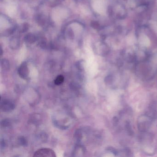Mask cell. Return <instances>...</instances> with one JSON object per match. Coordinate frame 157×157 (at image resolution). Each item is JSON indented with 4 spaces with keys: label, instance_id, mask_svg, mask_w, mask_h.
Segmentation results:
<instances>
[{
    "label": "cell",
    "instance_id": "6da1fadb",
    "mask_svg": "<svg viewBox=\"0 0 157 157\" xmlns=\"http://www.w3.org/2000/svg\"><path fill=\"white\" fill-rule=\"evenodd\" d=\"M152 119L147 115H142L138 120V128L140 132H146L150 127Z\"/></svg>",
    "mask_w": 157,
    "mask_h": 157
},
{
    "label": "cell",
    "instance_id": "8992f818",
    "mask_svg": "<svg viewBox=\"0 0 157 157\" xmlns=\"http://www.w3.org/2000/svg\"><path fill=\"white\" fill-rule=\"evenodd\" d=\"M85 148L80 145H78L73 151V156L75 157H82L84 156Z\"/></svg>",
    "mask_w": 157,
    "mask_h": 157
},
{
    "label": "cell",
    "instance_id": "3957f363",
    "mask_svg": "<svg viewBox=\"0 0 157 157\" xmlns=\"http://www.w3.org/2000/svg\"><path fill=\"white\" fill-rule=\"evenodd\" d=\"M15 105L13 102L9 100H1V108L3 112H10L14 110Z\"/></svg>",
    "mask_w": 157,
    "mask_h": 157
},
{
    "label": "cell",
    "instance_id": "5bb4252c",
    "mask_svg": "<svg viewBox=\"0 0 157 157\" xmlns=\"http://www.w3.org/2000/svg\"><path fill=\"white\" fill-rule=\"evenodd\" d=\"M29 25L27 23L24 24L23 26L21 32L24 33L26 32L29 29Z\"/></svg>",
    "mask_w": 157,
    "mask_h": 157
},
{
    "label": "cell",
    "instance_id": "8fae6325",
    "mask_svg": "<svg viewBox=\"0 0 157 157\" xmlns=\"http://www.w3.org/2000/svg\"><path fill=\"white\" fill-rule=\"evenodd\" d=\"M64 76L61 75H58L56 78L55 80V83L56 85H60L64 82Z\"/></svg>",
    "mask_w": 157,
    "mask_h": 157
},
{
    "label": "cell",
    "instance_id": "ba28073f",
    "mask_svg": "<svg viewBox=\"0 0 157 157\" xmlns=\"http://www.w3.org/2000/svg\"><path fill=\"white\" fill-rule=\"evenodd\" d=\"M24 40L27 43H29V44H33L36 41V38L34 35L29 33L25 36Z\"/></svg>",
    "mask_w": 157,
    "mask_h": 157
},
{
    "label": "cell",
    "instance_id": "4fadbf2b",
    "mask_svg": "<svg viewBox=\"0 0 157 157\" xmlns=\"http://www.w3.org/2000/svg\"><path fill=\"white\" fill-rule=\"evenodd\" d=\"M19 143L20 145L21 146H26L27 145V141L26 139L23 136H21V137L19 138Z\"/></svg>",
    "mask_w": 157,
    "mask_h": 157
},
{
    "label": "cell",
    "instance_id": "277c9868",
    "mask_svg": "<svg viewBox=\"0 0 157 157\" xmlns=\"http://www.w3.org/2000/svg\"><path fill=\"white\" fill-rule=\"evenodd\" d=\"M18 74L22 78L26 79L28 78L29 75V68L26 62L22 63L18 69Z\"/></svg>",
    "mask_w": 157,
    "mask_h": 157
},
{
    "label": "cell",
    "instance_id": "7a4b0ae2",
    "mask_svg": "<svg viewBox=\"0 0 157 157\" xmlns=\"http://www.w3.org/2000/svg\"><path fill=\"white\" fill-rule=\"evenodd\" d=\"M34 157H56L55 151L50 148L40 149L35 152Z\"/></svg>",
    "mask_w": 157,
    "mask_h": 157
},
{
    "label": "cell",
    "instance_id": "30bf717a",
    "mask_svg": "<svg viewBox=\"0 0 157 157\" xmlns=\"http://www.w3.org/2000/svg\"><path fill=\"white\" fill-rule=\"evenodd\" d=\"M140 43L142 45L147 46L149 44L150 41L147 37L146 36L144 35L140 37Z\"/></svg>",
    "mask_w": 157,
    "mask_h": 157
},
{
    "label": "cell",
    "instance_id": "52a82bcc",
    "mask_svg": "<svg viewBox=\"0 0 157 157\" xmlns=\"http://www.w3.org/2000/svg\"><path fill=\"white\" fill-rule=\"evenodd\" d=\"M10 46L12 49H17L20 46V40L17 37H13L10 42Z\"/></svg>",
    "mask_w": 157,
    "mask_h": 157
},
{
    "label": "cell",
    "instance_id": "9c48e42d",
    "mask_svg": "<svg viewBox=\"0 0 157 157\" xmlns=\"http://www.w3.org/2000/svg\"><path fill=\"white\" fill-rule=\"evenodd\" d=\"M1 65L2 69L5 71H8L10 69V64L8 59H1Z\"/></svg>",
    "mask_w": 157,
    "mask_h": 157
},
{
    "label": "cell",
    "instance_id": "5b68a950",
    "mask_svg": "<svg viewBox=\"0 0 157 157\" xmlns=\"http://www.w3.org/2000/svg\"><path fill=\"white\" fill-rule=\"evenodd\" d=\"M146 115L149 117L152 120L156 119L157 117V106H155L154 104L150 106L149 109Z\"/></svg>",
    "mask_w": 157,
    "mask_h": 157
},
{
    "label": "cell",
    "instance_id": "9a60e30c",
    "mask_svg": "<svg viewBox=\"0 0 157 157\" xmlns=\"http://www.w3.org/2000/svg\"><path fill=\"white\" fill-rule=\"evenodd\" d=\"M68 35L70 39H73L74 38V33H73V31L72 30H69L68 32Z\"/></svg>",
    "mask_w": 157,
    "mask_h": 157
},
{
    "label": "cell",
    "instance_id": "7c38bea8",
    "mask_svg": "<svg viewBox=\"0 0 157 157\" xmlns=\"http://www.w3.org/2000/svg\"><path fill=\"white\" fill-rule=\"evenodd\" d=\"M11 122L9 119H4L1 122V126L2 127H10L11 126Z\"/></svg>",
    "mask_w": 157,
    "mask_h": 157
},
{
    "label": "cell",
    "instance_id": "2e32d148",
    "mask_svg": "<svg viewBox=\"0 0 157 157\" xmlns=\"http://www.w3.org/2000/svg\"><path fill=\"white\" fill-rule=\"evenodd\" d=\"M6 143L4 140H2L1 142V149H4L6 147Z\"/></svg>",
    "mask_w": 157,
    "mask_h": 157
}]
</instances>
